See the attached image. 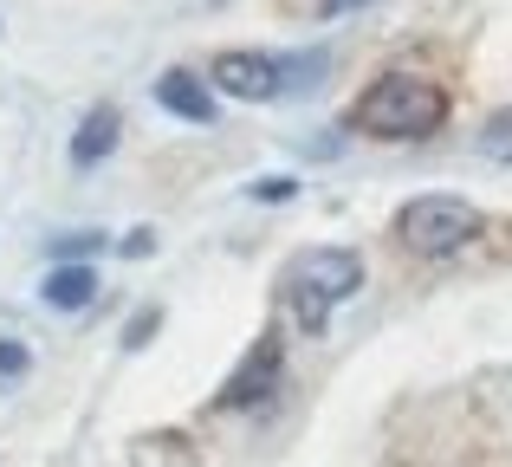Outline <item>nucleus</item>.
I'll return each instance as SVG.
<instances>
[{"instance_id":"16","label":"nucleus","mask_w":512,"mask_h":467,"mask_svg":"<svg viewBox=\"0 0 512 467\" xmlns=\"http://www.w3.org/2000/svg\"><path fill=\"white\" fill-rule=\"evenodd\" d=\"M344 7H357V0H325V13H344Z\"/></svg>"},{"instance_id":"8","label":"nucleus","mask_w":512,"mask_h":467,"mask_svg":"<svg viewBox=\"0 0 512 467\" xmlns=\"http://www.w3.org/2000/svg\"><path fill=\"white\" fill-rule=\"evenodd\" d=\"M117 130H124V117H117L111 104H98V111H85V124H78V137H72V163H78V169L104 163V156L117 150Z\"/></svg>"},{"instance_id":"6","label":"nucleus","mask_w":512,"mask_h":467,"mask_svg":"<svg viewBox=\"0 0 512 467\" xmlns=\"http://www.w3.org/2000/svg\"><path fill=\"white\" fill-rule=\"evenodd\" d=\"M156 104L175 111L182 124H214V91L201 85L195 72H163L156 78Z\"/></svg>"},{"instance_id":"3","label":"nucleus","mask_w":512,"mask_h":467,"mask_svg":"<svg viewBox=\"0 0 512 467\" xmlns=\"http://www.w3.org/2000/svg\"><path fill=\"white\" fill-rule=\"evenodd\" d=\"M480 228H487V215H480L474 202H461V195H415V202L396 215V240L409 253H422V260L461 253Z\"/></svg>"},{"instance_id":"4","label":"nucleus","mask_w":512,"mask_h":467,"mask_svg":"<svg viewBox=\"0 0 512 467\" xmlns=\"http://www.w3.org/2000/svg\"><path fill=\"white\" fill-rule=\"evenodd\" d=\"M208 78L227 91V98H279V59H273V52L227 46V52H214Z\"/></svg>"},{"instance_id":"7","label":"nucleus","mask_w":512,"mask_h":467,"mask_svg":"<svg viewBox=\"0 0 512 467\" xmlns=\"http://www.w3.org/2000/svg\"><path fill=\"white\" fill-rule=\"evenodd\" d=\"M46 305H59V312H85L91 299H98V273H91L85 260H52V273H46Z\"/></svg>"},{"instance_id":"15","label":"nucleus","mask_w":512,"mask_h":467,"mask_svg":"<svg viewBox=\"0 0 512 467\" xmlns=\"http://www.w3.org/2000/svg\"><path fill=\"white\" fill-rule=\"evenodd\" d=\"M150 247H156V234H150V228H137V234L124 240V253H130V260H143V253H150Z\"/></svg>"},{"instance_id":"9","label":"nucleus","mask_w":512,"mask_h":467,"mask_svg":"<svg viewBox=\"0 0 512 467\" xmlns=\"http://www.w3.org/2000/svg\"><path fill=\"white\" fill-rule=\"evenodd\" d=\"M325 65H331V52H292V59H279V91L325 85Z\"/></svg>"},{"instance_id":"14","label":"nucleus","mask_w":512,"mask_h":467,"mask_svg":"<svg viewBox=\"0 0 512 467\" xmlns=\"http://www.w3.org/2000/svg\"><path fill=\"white\" fill-rule=\"evenodd\" d=\"M253 195H260V202H286L292 182H286V176H266V182H253Z\"/></svg>"},{"instance_id":"2","label":"nucleus","mask_w":512,"mask_h":467,"mask_svg":"<svg viewBox=\"0 0 512 467\" xmlns=\"http://www.w3.org/2000/svg\"><path fill=\"white\" fill-rule=\"evenodd\" d=\"M357 286H363V253L357 247H312L279 273V292H286L292 318H299L312 338L331 325V312H338Z\"/></svg>"},{"instance_id":"11","label":"nucleus","mask_w":512,"mask_h":467,"mask_svg":"<svg viewBox=\"0 0 512 467\" xmlns=\"http://www.w3.org/2000/svg\"><path fill=\"white\" fill-rule=\"evenodd\" d=\"M480 150H487V156H500V163H512V111H500L487 130H480Z\"/></svg>"},{"instance_id":"12","label":"nucleus","mask_w":512,"mask_h":467,"mask_svg":"<svg viewBox=\"0 0 512 467\" xmlns=\"http://www.w3.org/2000/svg\"><path fill=\"white\" fill-rule=\"evenodd\" d=\"M104 234H59L52 240V260H85V253H98Z\"/></svg>"},{"instance_id":"1","label":"nucleus","mask_w":512,"mask_h":467,"mask_svg":"<svg viewBox=\"0 0 512 467\" xmlns=\"http://www.w3.org/2000/svg\"><path fill=\"white\" fill-rule=\"evenodd\" d=\"M441 124H448V91H441L435 78H415V72H383L357 104H350V130L383 137V143L435 137Z\"/></svg>"},{"instance_id":"5","label":"nucleus","mask_w":512,"mask_h":467,"mask_svg":"<svg viewBox=\"0 0 512 467\" xmlns=\"http://www.w3.org/2000/svg\"><path fill=\"white\" fill-rule=\"evenodd\" d=\"M279 364H286V344H279L273 331H260V344H253L247 364H240L234 377L221 383V396H214V403H221V409H247V403H260V396L279 383Z\"/></svg>"},{"instance_id":"10","label":"nucleus","mask_w":512,"mask_h":467,"mask_svg":"<svg viewBox=\"0 0 512 467\" xmlns=\"http://www.w3.org/2000/svg\"><path fill=\"white\" fill-rule=\"evenodd\" d=\"M156 325H163V305H143V312L124 325V351H143V344L156 338Z\"/></svg>"},{"instance_id":"13","label":"nucleus","mask_w":512,"mask_h":467,"mask_svg":"<svg viewBox=\"0 0 512 467\" xmlns=\"http://www.w3.org/2000/svg\"><path fill=\"white\" fill-rule=\"evenodd\" d=\"M20 370H26V351L13 338H0V377H20Z\"/></svg>"}]
</instances>
